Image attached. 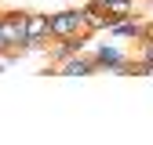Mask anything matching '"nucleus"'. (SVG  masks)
Returning a JSON list of instances; mask_svg holds the SVG:
<instances>
[{"mask_svg":"<svg viewBox=\"0 0 153 145\" xmlns=\"http://www.w3.org/2000/svg\"><path fill=\"white\" fill-rule=\"evenodd\" d=\"M91 4H99L102 11L117 15V18H131V11H135V0H91Z\"/></svg>","mask_w":153,"mask_h":145,"instance_id":"9d476101","label":"nucleus"},{"mask_svg":"<svg viewBox=\"0 0 153 145\" xmlns=\"http://www.w3.org/2000/svg\"><path fill=\"white\" fill-rule=\"evenodd\" d=\"M109 33H117V36H128V40H142V36H146V26H142V22H135V15H131V18H120V22L113 26Z\"/></svg>","mask_w":153,"mask_h":145,"instance_id":"1a4fd4ad","label":"nucleus"},{"mask_svg":"<svg viewBox=\"0 0 153 145\" xmlns=\"http://www.w3.org/2000/svg\"><path fill=\"white\" fill-rule=\"evenodd\" d=\"M84 22H88L91 33H102V29H113L120 18H117V15H109V11H102L99 4H91V0H88V4H84Z\"/></svg>","mask_w":153,"mask_h":145,"instance_id":"0eeeda50","label":"nucleus"},{"mask_svg":"<svg viewBox=\"0 0 153 145\" xmlns=\"http://www.w3.org/2000/svg\"><path fill=\"white\" fill-rule=\"evenodd\" d=\"M91 72H99V69H95V58L84 54V51L55 65V76H91Z\"/></svg>","mask_w":153,"mask_h":145,"instance_id":"423d86ee","label":"nucleus"},{"mask_svg":"<svg viewBox=\"0 0 153 145\" xmlns=\"http://www.w3.org/2000/svg\"><path fill=\"white\" fill-rule=\"evenodd\" d=\"M0 40L7 47V54H4L7 62L29 54L26 51V11H4V18H0Z\"/></svg>","mask_w":153,"mask_h":145,"instance_id":"f257e3e1","label":"nucleus"},{"mask_svg":"<svg viewBox=\"0 0 153 145\" xmlns=\"http://www.w3.org/2000/svg\"><path fill=\"white\" fill-rule=\"evenodd\" d=\"M76 33H91L84 22V7H66L51 15V40H62V36H76Z\"/></svg>","mask_w":153,"mask_h":145,"instance_id":"7ed1b4c3","label":"nucleus"},{"mask_svg":"<svg viewBox=\"0 0 153 145\" xmlns=\"http://www.w3.org/2000/svg\"><path fill=\"white\" fill-rule=\"evenodd\" d=\"M91 36H95V33H76V36H62V40L48 44V58H51V65H59V62L73 58V54H80V51H84V44L91 40Z\"/></svg>","mask_w":153,"mask_h":145,"instance_id":"39448f33","label":"nucleus"},{"mask_svg":"<svg viewBox=\"0 0 153 145\" xmlns=\"http://www.w3.org/2000/svg\"><path fill=\"white\" fill-rule=\"evenodd\" d=\"M135 76H153V33L139 40V58H135Z\"/></svg>","mask_w":153,"mask_h":145,"instance_id":"6e6552de","label":"nucleus"},{"mask_svg":"<svg viewBox=\"0 0 153 145\" xmlns=\"http://www.w3.org/2000/svg\"><path fill=\"white\" fill-rule=\"evenodd\" d=\"M91 58H95V69L99 72H120V76H131V72H135V58H128L117 44H99Z\"/></svg>","mask_w":153,"mask_h":145,"instance_id":"f03ea898","label":"nucleus"},{"mask_svg":"<svg viewBox=\"0 0 153 145\" xmlns=\"http://www.w3.org/2000/svg\"><path fill=\"white\" fill-rule=\"evenodd\" d=\"M51 44V15L26 11V51H44Z\"/></svg>","mask_w":153,"mask_h":145,"instance_id":"20e7f679","label":"nucleus"},{"mask_svg":"<svg viewBox=\"0 0 153 145\" xmlns=\"http://www.w3.org/2000/svg\"><path fill=\"white\" fill-rule=\"evenodd\" d=\"M4 62H7V58H4V54H0V72H4Z\"/></svg>","mask_w":153,"mask_h":145,"instance_id":"9b49d317","label":"nucleus"},{"mask_svg":"<svg viewBox=\"0 0 153 145\" xmlns=\"http://www.w3.org/2000/svg\"><path fill=\"white\" fill-rule=\"evenodd\" d=\"M0 18H4V11H0Z\"/></svg>","mask_w":153,"mask_h":145,"instance_id":"f8f14e48","label":"nucleus"}]
</instances>
